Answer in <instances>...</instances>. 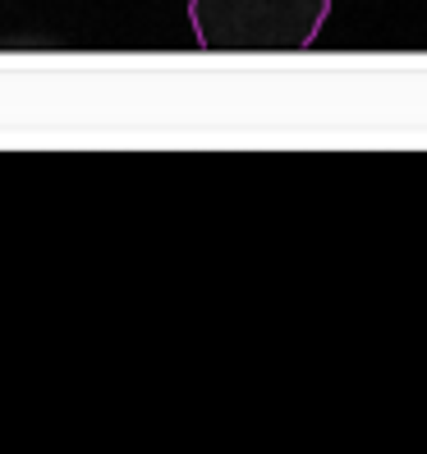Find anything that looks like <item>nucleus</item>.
<instances>
[{"label": "nucleus", "instance_id": "f257e3e1", "mask_svg": "<svg viewBox=\"0 0 427 454\" xmlns=\"http://www.w3.org/2000/svg\"><path fill=\"white\" fill-rule=\"evenodd\" d=\"M331 0H189V23L211 56H295L327 28Z\"/></svg>", "mask_w": 427, "mask_h": 454}]
</instances>
